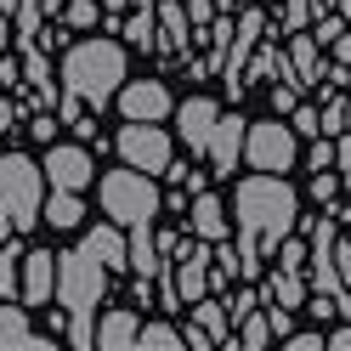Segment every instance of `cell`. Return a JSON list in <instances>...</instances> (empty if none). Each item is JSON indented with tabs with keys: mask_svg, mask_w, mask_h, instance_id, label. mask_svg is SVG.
Returning a JSON list of instances; mask_svg holds the SVG:
<instances>
[{
	"mask_svg": "<svg viewBox=\"0 0 351 351\" xmlns=\"http://www.w3.org/2000/svg\"><path fill=\"white\" fill-rule=\"evenodd\" d=\"M136 346L142 351H187L182 346V328H170V323H147L142 335H136Z\"/></svg>",
	"mask_w": 351,
	"mask_h": 351,
	"instance_id": "obj_28",
	"label": "cell"
},
{
	"mask_svg": "<svg viewBox=\"0 0 351 351\" xmlns=\"http://www.w3.org/2000/svg\"><path fill=\"white\" fill-rule=\"evenodd\" d=\"M215 12H232V0H215Z\"/></svg>",
	"mask_w": 351,
	"mask_h": 351,
	"instance_id": "obj_50",
	"label": "cell"
},
{
	"mask_svg": "<svg viewBox=\"0 0 351 351\" xmlns=\"http://www.w3.org/2000/svg\"><path fill=\"white\" fill-rule=\"evenodd\" d=\"M335 267H340V283L351 289V244H340V238H335Z\"/></svg>",
	"mask_w": 351,
	"mask_h": 351,
	"instance_id": "obj_44",
	"label": "cell"
},
{
	"mask_svg": "<svg viewBox=\"0 0 351 351\" xmlns=\"http://www.w3.org/2000/svg\"><path fill=\"white\" fill-rule=\"evenodd\" d=\"M0 351H51V340L29 328V306H0Z\"/></svg>",
	"mask_w": 351,
	"mask_h": 351,
	"instance_id": "obj_17",
	"label": "cell"
},
{
	"mask_svg": "<svg viewBox=\"0 0 351 351\" xmlns=\"http://www.w3.org/2000/svg\"><path fill=\"white\" fill-rule=\"evenodd\" d=\"M176 267H170V283L176 295H182V306H193L199 295H210V244L204 238H193V244H176Z\"/></svg>",
	"mask_w": 351,
	"mask_h": 351,
	"instance_id": "obj_9",
	"label": "cell"
},
{
	"mask_svg": "<svg viewBox=\"0 0 351 351\" xmlns=\"http://www.w3.org/2000/svg\"><path fill=\"white\" fill-rule=\"evenodd\" d=\"M40 12H46V6H40V0H17V6H12V34H34L40 40Z\"/></svg>",
	"mask_w": 351,
	"mask_h": 351,
	"instance_id": "obj_30",
	"label": "cell"
},
{
	"mask_svg": "<svg viewBox=\"0 0 351 351\" xmlns=\"http://www.w3.org/2000/svg\"><path fill=\"white\" fill-rule=\"evenodd\" d=\"M215 114H221V108H215L210 97H187L182 108H176V136L187 142V153H204V142H210V125H215Z\"/></svg>",
	"mask_w": 351,
	"mask_h": 351,
	"instance_id": "obj_14",
	"label": "cell"
},
{
	"mask_svg": "<svg viewBox=\"0 0 351 351\" xmlns=\"http://www.w3.org/2000/svg\"><path fill=\"white\" fill-rule=\"evenodd\" d=\"M6 34H12V29H6V12H0V51H6Z\"/></svg>",
	"mask_w": 351,
	"mask_h": 351,
	"instance_id": "obj_49",
	"label": "cell"
},
{
	"mask_svg": "<svg viewBox=\"0 0 351 351\" xmlns=\"http://www.w3.org/2000/svg\"><path fill=\"white\" fill-rule=\"evenodd\" d=\"M289 62H295V85L300 91L306 85H323V46H317V34L295 29L289 34Z\"/></svg>",
	"mask_w": 351,
	"mask_h": 351,
	"instance_id": "obj_18",
	"label": "cell"
},
{
	"mask_svg": "<svg viewBox=\"0 0 351 351\" xmlns=\"http://www.w3.org/2000/svg\"><path fill=\"white\" fill-rule=\"evenodd\" d=\"M182 6H187V23H193V34L215 23V0H182Z\"/></svg>",
	"mask_w": 351,
	"mask_h": 351,
	"instance_id": "obj_38",
	"label": "cell"
},
{
	"mask_svg": "<svg viewBox=\"0 0 351 351\" xmlns=\"http://www.w3.org/2000/svg\"><path fill=\"white\" fill-rule=\"evenodd\" d=\"M29 130H34L40 142H51V130H57V119H51V114H34V119H29Z\"/></svg>",
	"mask_w": 351,
	"mask_h": 351,
	"instance_id": "obj_46",
	"label": "cell"
},
{
	"mask_svg": "<svg viewBox=\"0 0 351 351\" xmlns=\"http://www.w3.org/2000/svg\"><path fill=\"white\" fill-rule=\"evenodd\" d=\"M187 227L193 238H204V244H221V238H232V221L215 193H193V210H187Z\"/></svg>",
	"mask_w": 351,
	"mask_h": 351,
	"instance_id": "obj_16",
	"label": "cell"
},
{
	"mask_svg": "<svg viewBox=\"0 0 351 351\" xmlns=\"http://www.w3.org/2000/svg\"><path fill=\"white\" fill-rule=\"evenodd\" d=\"M267 34V12L261 6H244L238 12V23H232V40H227V57H221V80H227V91L232 97H244L250 85H244V69H250V51H255V40Z\"/></svg>",
	"mask_w": 351,
	"mask_h": 351,
	"instance_id": "obj_8",
	"label": "cell"
},
{
	"mask_svg": "<svg viewBox=\"0 0 351 351\" xmlns=\"http://www.w3.org/2000/svg\"><path fill=\"white\" fill-rule=\"evenodd\" d=\"M136 335H142L136 312H130V306H114V312L97 323V351H130V346H136Z\"/></svg>",
	"mask_w": 351,
	"mask_h": 351,
	"instance_id": "obj_19",
	"label": "cell"
},
{
	"mask_svg": "<svg viewBox=\"0 0 351 351\" xmlns=\"http://www.w3.org/2000/svg\"><path fill=\"white\" fill-rule=\"evenodd\" d=\"M80 244L91 250V255L102 261L108 272H119V267H125V227H119V221H108V227H91V232L80 238Z\"/></svg>",
	"mask_w": 351,
	"mask_h": 351,
	"instance_id": "obj_20",
	"label": "cell"
},
{
	"mask_svg": "<svg viewBox=\"0 0 351 351\" xmlns=\"http://www.w3.org/2000/svg\"><path fill=\"white\" fill-rule=\"evenodd\" d=\"M283 346H289V351H328V340H323V328H300V335L289 328V335H283Z\"/></svg>",
	"mask_w": 351,
	"mask_h": 351,
	"instance_id": "obj_35",
	"label": "cell"
},
{
	"mask_svg": "<svg viewBox=\"0 0 351 351\" xmlns=\"http://www.w3.org/2000/svg\"><path fill=\"white\" fill-rule=\"evenodd\" d=\"M312 170H335V142L328 136H317V147H312Z\"/></svg>",
	"mask_w": 351,
	"mask_h": 351,
	"instance_id": "obj_41",
	"label": "cell"
},
{
	"mask_svg": "<svg viewBox=\"0 0 351 351\" xmlns=\"http://www.w3.org/2000/svg\"><path fill=\"white\" fill-rule=\"evenodd\" d=\"M278 23L289 29V34L306 29V23H312V0H283V17H278Z\"/></svg>",
	"mask_w": 351,
	"mask_h": 351,
	"instance_id": "obj_33",
	"label": "cell"
},
{
	"mask_svg": "<svg viewBox=\"0 0 351 351\" xmlns=\"http://www.w3.org/2000/svg\"><path fill=\"white\" fill-rule=\"evenodd\" d=\"M244 165H250V170H272V176H283V170L295 165V130L278 125V119L250 125V130H244Z\"/></svg>",
	"mask_w": 351,
	"mask_h": 351,
	"instance_id": "obj_7",
	"label": "cell"
},
{
	"mask_svg": "<svg viewBox=\"0 0 351 351\" xmlns=\"http://www.w3.org/2000/svg\"><path fill=\"white\" fill-rule=\"evenodd\" d=\"M119 114L125 119H147V125H165L176 114V102L165 91V80H125L119 85Z\"/></svg>",
	"mask_w": 351,
	"mask_h": 351,
	"instance_id": "obj_10",
	"label": "cell"
},
{
	"mask_svg": "<svg viewBox=\"0 0 351 351\" xmlns=\"http://www.w3.org/2000/svg\"><path fill=\"white\" fill-rule=\"evenodd\" d=\"M0 130H12V102H0Z\"/></svg>",
	"mask_w": 351,
	"mask_h": 351,
	"instance_id": "obj_48",
	"label": "cell"
},
{
	"mask_svg": "<svg viewBox=\"0 0 351 351\" xmlns=\"http://www.w3.org/2000/svg\"><path fill=\"white\" fill-rule=\"evenodd\" d=\"M232 221H238V278H255L283 238L300 227V193L272 170H255L232 187Z\"/></svg>",
	"mask_w": 351,
	"mask_h": 351,
	"instance_id": "obj_1",
	"label": "cell"
},
{
	"mask_svg": "<svg viewBox=\"0 0 351 351\" xmlns=\"http://www.w3.org/2000/svg\"><path fill=\"white\" fill-rule=\"evenodd\" d=\"M69 346L74 351H91L97 346V323L91 317H69Z\"/></svg>",
	"mask_w": 351,
	"mask_h": 351,
	"instance_id": "obj_34",
	"label": "cell"
},
{
	"mask_svg": "<svg viewBox=\"0 0 351 351\" xmlns=\"http://www.w3.org/2000/svg\"><path fill=\"white\" fill-rule=\"evenodd\" d=\"M182 346H187V351H210L215 340L204 335V328H199V323H187V328H182Z\"/></svg>",
	"mask_w": 351,
	"mask_h": 351,
	"instance_id": "obj_42",
	"label": "cell"
},
{
	"mask_svg": "<svg viewBox=\"0 0 351 351\" xmlns=\"http://www.w3.org/2000/svg\"><path fill=\"white\" fill-rule=\"evenodd\" d=\"M165 176H170V182H182V187H193V193H204V170H187V165H170Z\"/></svg>",
	"mask_w": 351,
	"mask_h": 351,
	"instance_id": "obj_40",
	"label": "cell"
},
{
	"mask_svg": "<svg viewBox=\"0 0 351 351\" xmlns=\"http://www.w3.org/2000/svg\"><path fill=\"white\" fill-rule=\"evenodd\" d=\"M23 306H46L57 295V255L51 250H23Z\"/></svg>",
	"mask_w": 351,
	"mask_h": 351,
	"instance_id": "obj_13",
	"label": "cell"
},
{
	"mask_svg": "<svg viewBox=\"0 0 351 351\" xmlns=\"http://www.w3.org/2000/svg\"><path fill=\"white\" fill-rule=\"evenodd\" d=\"M267 300H272V306H283V312L306 306V278H300V272H283V267H278V272L267 278Z\"/></svg>",
	"mask_w": 351,
	"mask_h": 351,
	"instance_id": "obj_25",
	"label": "cell"
},
{
	"mask_svg": "<svg viewBox=\"0 0 351 351\" xmlns=\"http://www.w3.org/2000/svg\"><path fill=\"white\" fill-rule=\"evenodd\" d=\"M221 306H227V317H232V323H244L255 306H261V295H255V289H238V295H232V300H221Z\"/></svg>",
	"mask_w": 351,
	"mask_h": 351,
	"instance_id": "obj_37",
	"label": "cell"
},
{
	"mask_svg": "<svg viewBox=\"0 0 351 351\" xmlns=\"http://www.w3.org/2000/svg\"><path fill=\"white\" fill-rule=\"evenodd\" d=\"M114 147H119V159L130 170H147V176H165L170 170V136H165V125L125 119V130L114 136Z\"/></svg>",
	"mask_w": 351,
	"mask_h": 351,
	"instance_id": "obj_6",
	"label": "cell"
},
{
	"mask_svg": "<svg viewBox=\"0 0 351 351\" xmlns=\"http://www.w3.org/2000/svg\"><path fill=\"white\" fill-rule=\"evenodd\" d=\"M62 17H69V29H91L97 23V0H69Z\"/></svg>",
	"mask_w": 351,
	"mask_h": 351,
	"instance_id": "obj_36",
	"label": "cell"
},
{
	"mask_svg": "<svg viewBox=\"0 0 351 351\" xmlns=\"http://www.w3.org/2000/svg\"><path fill=\"white\" fill-rule=\"evenodd\" d=\"M40 204H46V170L29 153H0V215L29 232L40 227Z\"/></svg>",
	"mask_w": 351,
	"mask_h": 351,
	"instance_id": "obj_4",
	"label": "cell"
},
{
	"mask_svg": "<svg viewBox=\"0 0 351 351\" xmlns=\"http://www.w3.org/2000/svg\"><path fill=\"white\" fill-rule=\"evenodd\" d=\"M244 130H250V119H238V114H215L210 142H204V159H210L215 176H232L238 165H244Z\"/></svg>",
	"mask_w": 351,
	"mask_h": 351,
	"instance_id": "obj_11",
	"label": "cell"
},
{
	"mask_svg": "<svg viewBox=\"0 0 351 351\" xmlns=\"http://www.w3.org/2000/svg\"><path fill=\"white\" fill-rule=\"evenodd\" d=\"M289 130H295V136H323V125H317V108L295 102V114H289Z\"/></svg>",
	"mask_w": 351,
	"mask_h": 351,
	"instance_id": "obj_32",
	"label": "cell"
},
{
	"mask_svg": "<svg viewBox=\"0 0 351 351\" xmlns=\"http://www.w3.org/2000/svg\"><path fill=\"white\" fill-rule=\"evenodd\" d=\"M328 51H335V62H351V34H346V29H340V34H335V40H328Z\"/></svg>",
	"mask_w": 351,
	"mask_h": 351,
	"instance_id": "obj_47",
	"label": "cell"
},
{
	"mask_svg": "<svg viewBox=\"0 0 351 351\" xmlns=\"http://www.w3.org/2000/svg\"><path fill=\"white\" fill-rule=\"evenodd\" d=\"M295 102H300V85H295V80L272 85V114H295Z\"/></svg>",
	"mask_w": 351,
	"mask_h": 351,
	"instance_id": "obj_39",
	"label": "cell"
},
{
	"mask_svg": "<svg viewBox=\"0 0 351 351\" xmlns=\"http://www.w3.org/2000/svg\"><path fill=\"white\" fill-rule=\"evenodd\" d=\"M193 323L204 328V335L215 340V346H227V351H238V340H232V317H227V306L221 300H210V295H199L193 300Z\"/></svg>",
	"mask_w": 351,
	"mask_h": 351,
	"instance_id": "obj_21",
	"label": "cell"
},
{
	"mask_svg": "<svg viewBox=\"0 0 351 351\" xmlns=\"http://www.w3.org/2000/svg\"><path fill=\"white\" fill-rule=\"evenodd\" d=\"M328 351H351V323H340V328H328Z\"/></svg>",
	"mask_w": 351,
	"mask_h": 351,
	"instance_id": "obj_45",
	"label": "cell"
},
{
	"mask_svg": "<svg viewBox=\"0 0 351 351\" xmlns=\"http://www.w3.org/2000/svg\"><path fill=\"white\" fill-rule=\"evenodd\" d=\"M40 170H46V182L62 187V193H80V187H91V182H97V159H91L85 147H74V142H69V147H51Z\"/></svg>",
	"mask_w": 351,
	"mask_h": 351,
	"instance_id": "obj_12",
	"label": "cell"
},
{
	"mask_svg": "<svg viewBox=\"0 0 351 351\" xmlns=\"http://www.w3.org/2000/svg\"><path fill=\"white\" fill-rule=\"evenodd\" d=\"M80 215H85V204H80V193H62V187H51V199L40 204V221H51L57 232H69V227H80Z\"/></svg>",
	"mask_w": 351,
	"mask_h": 351,
	"instance_id": "obj_24",
	"label": "cell"
},
{
	"mask_svg": "<svg viewBox=\"0 0 351 351\" xmlns=\"http://www.w3.org/2000/svg\"><path fill=\"white\" fill-rule=\"evenodd\" d=\"M97 199H102V215L119 227H136V221H153L165 210V193H159V176L147 170H108L97 182Z\"/></svg>",
	"mask_w": 351,
	"mask_h": 351,
	"instance_id": "obj_3",
	"label": "cell"
},
{
	"mask_svg": "<svg viewBox=\"0 0 351 351\" xmlns=\"http://www.w3.org/2000/svg\"><path fill=\"white\" fill-rule=\"evenodd\" d=\"M232 340H238V351H261V346H272V317L255 306V312L238 323V335H232Z\"/></svg>",
	"mask_w": 351,
	"mask_h": 351,
	"instance_id": "obj_26",
	"label": "cell"
},
{
	"mask_svg": "<svg viewBox=\"0 0 351 351\" xmlns=\"http://www.w3.org/2000/svg\"><path fill=\"white\" fill-rule=\"evenodd\" d=\"M272 255H278V267H283V272H306V244H300V238H295V232H289V238H283V244H278Z\"/></svg>",
	"mask_w": 351,
	"mask_h": 351,
	"instance_id": "obj_31",
	"label": "cell"
},
{
	"mask_svg": "<svg viewBox=\"0 0 351 351\" xmlns=\"http://www.w3.org/2000/svg\"><path fill=\"white\" fill-rule=\"evenodd\" d=\"M312 193H317V199L328 204V199H335V193H340V176H328V170H317V182H312Z\"/></svg>",
	"mask_w": 351,
	"mask_h": 351,
	"instance_id": "obj_43",
	"label": "cell"
},
{
	"mask_svg": "<svg viewBox=\"0 0 351 351\" xmlns=\"http://www.w3.org/2000/svg\"><path fill=\"white\" fill-rule=\"evenodd\" d=\"M17 57H23V74H29V85L40 91V102H57V85H51V62L40 57L34 34H17Z\"/></svg>",
	"mask_w": 351,
	"mask_h": 351,
	"instance_id": "obj_23",
	"label": "cell"
},
{
	"mask_svg": "<svg viewBox=\"0 0 351 351\" xmlns=\"http://www.w3.org/2000/svg\"><path fill=\"white\" fill-rule=\"evenodd\" d=\"M102 295H108V267L85 244L80 250H62L57 255V306L69 317H91Z\"/></svg>",
	"mask_w": 351,
	"mask_h": 351,
	"instance_id": "obj_5",
	"label": "cell"
},
{
	"mask_svg": "<svg viewBox=\"0 0 351 351\" xmlns=\"http://www.w3.org/2000/svg\"><path fill=\"white\" fill-rule=\"evenodd\" d=\"M17 267H23V244H17V232L6 238V250H0V295H17V289H23V272H17Z\"/></svg>",
	"mask_w": 351,
	"mask_h": 351,
	"instance_id": "obj_27",
	"label": "cell"
},
{
	"mask_svg": "<svg viewBox=\"0 0 351 351\" xmlns=\"http://www.w3.org/2000/svg\"><path fill=\"white\" fill-rule=\"evenodd\" d=\"M153 12H159V29H165V40H159V46L187 57V34H193V23H187V6H182V0H153Z\"/></svg>",
	"mask_w": 351,
	"mask_h": 351,
	"instance_id": "obj_22",
	"label": "cell"
},
{
	"mask_svg": "<svg viewBox=\"0 0 351 351\" xmlns=\"http://www.w3.org/2000/svg\"><path fill=\"white\" fill-rule=\"evenodd\" d=\"M125 85V46L119 40H80L62 51V91H74L91 114H102Z\"/></svg>",
	"mask_w": 351,
	"mask_h": 351,
	"instance_id": "obj_2",
	"label": "cell"
},
{
	"mask_svg": "<svg viewBox=\"0 0 351 351\" xmlns=\"http://www.w3.org/2000/svg\"><path fill=\"white\" fill-rule=\"evenodd\" d=\"M125 267L136 272L142 283H153V272L165 267V261H159V238H153V221L125 227Z\"/></svg>",
	"mask_w": 351,
	"mask_h": 351,
	"instance_id": "obj_15",
	"label": "cell"
},
{
	"mask_svg": "<svg viewBox=\"0 0 351 351\" xmlns=\"http://www.w3.org/2000/svg\"><path fill=\"white\" fill-rule=\"evenodd\" d=\"M12 6H17V0H0V12H6V17H12Z\"/></svg>",
	"mask_w": 351,
	"mask_h": 351,
	"instance_id": "obj_51",
	"label": "cell"
},
{
	"mask_svg": "<svg viewBox=\"0 0 351 351\" xmlns=\"http://www.w3.org/2000/svg\"><path fill=\"white\" fill-rule=\"evenodd\" d=\"M317 125H323V136H340V130L351 125V102H346V97H335V91H328V102L317 108Z\"/></svg>",
	"mask_w": 351,
	"mask_h": 351,
	"instance_id": "obj_29",
	"label": "cell"
}]
</instances>
